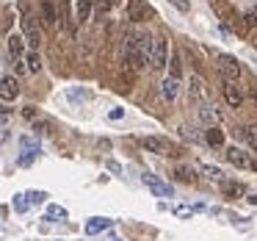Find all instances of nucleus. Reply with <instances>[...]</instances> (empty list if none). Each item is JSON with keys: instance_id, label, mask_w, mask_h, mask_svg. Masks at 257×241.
Masks as SVG:
<instances>
[{"instance_id": "obj_1", "label": "nucleus", "mask_w": 257, "mask_h": 241, "mask_svg": "<svg viewBox=\"0 0 257 241\" xmlns=\"http://www.w3.org/2000/svg\"><path fill=\"white\" fill-rule=\"evenodd\" d=\"M166 61H169V42H166V36H155L152 39V50H150V67L163 69Z\"/></svg>"}, {"instance_id": "obj_2", "label": "nucleus", "mask_w": 257, "mask_h": 241, "mask_svg": "<svg viewBox=\"0 0 257 241\" xmlns=\"http://www.w3.org/2000/svg\"><path fill=\"white\" fill-rule=\"evenodd\" d=\"M216 61H218V72L224 75V81H238L240 72H243V69H240V61H238L235 56H227V53H221Z\"/></svg>"}, {"instance_id": "obj_3", "label": "nucleus", "mask_w": 257, "mask_h": 241, "mask_svg": "<svg viewBox=\"0 0 257 241\" xmlns=\"http://www.w3.org/2000/svg\"><path fill=\"white\" fill-rule=\"evenodd\" d=\"M141 183H144L155 197H174V189H172V186H169L166 180H161L158 175H152V172H144V175H141Z\"/></svg>"}, {"instance_id": "obj_4", "label": "nucleus", "mask_w": 257, "mask_h": 241, "mask_svg": "<svg viewBox=\"0 0 257 241\" xmlns=\"http://www.w3.org/2000/svg\"><path fill=\"white\" fill-rule=\"evenodd\" d=\"M23 39H25V45L34 47V50L42 45V31H39V25H36V20L31 17V14L23 17Z\"/></svg>"}, {"instance_id": "obj_5", "label": "nucleus", "mask_w": 257, "mask_h": 241, "mask_svg": "<svg viewBox=\"0 0 257 241\" xmlns=\"http://www.w3.org/2000/svg\"><path fill=\"white\" fill-rule=\"evenodd\" d=\"M227 161L232 164L235 169H251V155L240 147H229L227 150Z\"/></svg>"}, {"instance_id": "obj_6", "label": "nucleus", "mask_w": 257, "mask_h": 241, "mask_svg": "<svg viewBox=\"0 0 257 241\" xmlns=\"http://www.w3.org/2000/svg\"><path fill=\"white\" fill-rule=\"evenodd\" d=\"M221 92H224V100H227L229 108H240V103H243V92L235 86V81H224Z\"/></svg>"}, {"instance_id": "obj_7", "label": "nucleus", "mask_w": 257, "mask_h": 241, "mask_svg": "<svg viewBox=\"0 0 257 241\" xmlns=\"http://www.w3.org/2000/svg\"><path fill=\"white\" fill-rule=\"evenodd\" d=\"M17 95H20V84H17V78H12V75L0 78V100L9 103V100H14Z\"/></svg>"}, {"instance_id": "obj_8", "label": "nucleus", "mask_w": 257, "mask_h": 241, "mask_svg": "<svg viewBox=\"0 0 257 241\" xmlns=\"http://www.w3.org/2000/svg\"><path fill=\"white\" fill-rule=\"evenodd\" d=\"M141 147L150 150V152H155V155H166L169 152L166 139H161V136H144V139H141Z\"/></svg>"}, {"instance_id": "obj_9", "label": "nucleus", "mask_w": 257, "mask_h": 241, "mask_svg": "<svg viewBox=\"0 0 257 241\" xmlns=\"http://www.w3.org/2000/svg\"><path fill=\"white\" fill-rule=\"evenodd\" d=\"M161 95H163V100H169V103H174L177 100V95H180V81L177 78H163V84H161Z\"/></svg>"}, {"instance_id": "obj_10", "label": "nucleus", "mask_w": 257, "mask_h": 241, "mask_svg": "<svg viewBox=\"0 0 257 241\" xmlns=\"http://www.w3.org/2000/svg\"><path fill=\"white\" fill-rule=\"evenodd\" d=\"M191 100L196 103V106H202V103H207V89H205V84H202V78H191Z\"/></svg>"}, {"instance_id": "obj_11", "label": "nucleus", "mask_w": 257, "mask_h": 241, "mask_svg": "<svg viewBox=\"0 0 257 241\" xmlns=\"http://www.w3.org/2000/svg\"><path fill=\"white\" fill-rule=\"evenodd\" d=\"M221 183V194L229 197V200H238V197H243V183H238V180H218Z\"/></svg>"}, {"instance_id": "obj_12", "label": "nucleus", "mask_w": 257, "mask_h": 241, "mask_svg": "<svg viewBox=\"0 0 257 241\" xmlns=\"http://www.w3.org/2000/svg\"><path fill=\"white\" fill-rule=\"evenodd\" d=\"M9 53H12L14 61H20V58L25 56V39L20 34H12L9 36Z\"/></svg>"}, {"instance_id": "obj_13", "label": "nucleus", "mask_w": 257, "mask_h": 241, "mask_svg": "<svg viewBox=\"0 0 257 241\" xmlns=\"http://www.w3.org/2000/svg\"><path fill=\"white\" fill-rule=\"evenodd\" d=\"M202 139H205L210 147H221V144H224V130L218 128V125H207V128H205V136H202Z\"/></svg>"}, {"instance_id": "obj_14", "label": "nucleus", "mask_w": 257, "mask_h": 241, "mask_svg": "<svg viewBox=\"0 0 257 241\" xmlns=\"http://www.w3.org/2000/svg\"><path fill=\"white\" fill-rule=\"evenodd\" d=\"M108 227H111V219H105V216H94V219L86 222V233L89 235H97V233H102V230H108Z\"/></svg>"}, {"instance_id": "obj_15", "label": "nucleus", "mask_w": 257, "mask_h": 241, "mask_svg": "<svg viewBox=\"0 0 257 241\" xmlns=\"http://www.w3.org/2000/svg\"><path fill=\"white\" fill-rule=\"evenodd\" d=\"M42 20H45V25H50V28L58 23L56 3H53V0H42Z\"/></svg>"}, {"instance_id": "obj_16", "label": "nucleus", "mask_w": 257, "mask_h": 241, "mask_svg": "<svg viewBox=\"0 0 257 241\" xmlns=\"http://www.w3.org/2000/svg\"><path fill=\"white\" fill-rule=\"evenodd\" d=\"M127 14H130V20H144L147 17V3L144 0H130V6H127Z\"/></svg>"}, {"instance_id": "obj_17", "label": "nucleus", "mask_w": 257, "mask_h": 241, "mask_svg": "<svg viewBox=\"0 0 257 241\" xmlns=\"http://www.w3.org/2000/svg\"><path fill=\"white\" fill-rule=\"evenodd\" d=\"M199 117H202V122H205V125H213V122L218 119L216 106H210V103H202V106H199Z\"/></svg>"}, {"instance_id": "obj_18", "label": "nucleus", "mask_w": 257, "mask_h": 241, "mask_svg": "<svg viewBox=\"0 0 257 241\" xmlns=\"http://www.w3.org/2000/svg\"><path fill=\"white\" fill-rule=\"evenodd\" d=\"M20 147H23V152H31V155H36L39 152V139H34V136H20Z\"/></svg>"}, {"instance_id": "obj_19", "label": "nucleus", "mask_w": 257, "mask_h": 241, "mask_svg": "<svg viewBox=\"0 0 257 241\" xmlns=\"http://www.w3.org/2000/svg\"><path fill=\"white\" fill-rule=\"evenodd\" d=\"M25 69H28V72H39L42 69V58H39V53L36 50H31V53H25Z\"/></svg>"}, {"instance_id": "obj_20", "label": "nucleus", "mask_w": 257, "mask_h": 241, "mask_svg": "<svg viewBox=\"0 0 257 241\" xmlns=\"http://www.w3.org/2000/svg\"><path fill=\"white\" fill-rule=\"evenodd\" d=\"M75 12H78V20L83 23V20H89V14H91V0H78L75 3Z\"/></svg>"}, {"instance_id": "obj_21", "label": "nucleus", "mask_w": 257, "mask_h": 241, "mask_svg": "<svg viewBox=\"0 0 257 241\" xmlns=\"http://www.w3.org/2000/svg\"><path fill=\"white\" fill-rule=\"evenodd\" d=\"M169 75H172V78H183V64H180V53H174L172 56V61H169Z\"/></svg>"}, {"instance_id": "obj_22", "label": "nucleus", "mask_w": 257, "mask_h": 241, "mask_svg": "<svg viewBox=\"0 0 257 241\" xmlns=\"http://www.w3.org/2000/svg\"><path fill=\"white\" fill-rule=\"evenodd\" d=\"M174 175H177V180H183V183H194V180H196V175H194V169H191V167H177V172H174Z\"/></svg>"}, {"instance_id": "obj_23", "label": "nucleus", "mask_w": 257, "mask_h": 241, "mask_svg": "<svg viewBox=\"0 0 257 241\" xmlns=\"http://www.w3.org/2000/svg\"><path fill=\"white\" fill-rule=\"evenodd\" d=\"M243 139L249 141L251 150H257V125H249V128H243Z\"/></svg>"}, {"instance_id": "obj_24", "label": "nucleus", "mask_w": 257, "mask_h": 241, "mask_svg": "<svg viewBox=\"0 0 257 241\" xmlns=\"http://www.w3.org/2000/svg\"><path fill=\"white\" fill-rule=\"evenodd\" d=\"M47 219H50V222L67 219V211H64V208H58V205H47Z\"/></svg>"}, {"instance_id": "obj_25", "label": "nucleus", "mask_w": 257, "mask_h": 241, "mask_svg": "<svg viewBox=\"0 0 257 241\" xmlns=\"http://www.w3.org/2000/svg\"><path fill=\"white\" fill-rule=\"evenodd\" d=\"M67 97H69V100L78 103V100H89L91 92H89V89H69V92H67Z\"/></svg>"}, {"instance_id": "obj_26", "label": "nucleus", "mask_w": 257, "mask_h": 241, "mask_svg": "<svg viewBox=\"0 0 257 241\" xmlns=\"http://www.w3.org/2000/svg\"><path fill=\"white\" fill-rule=\"evenodd\" d=\"M202 172H205L207 180H224V172L218 167H202Z\"/></svg>"}, {"instance_id": "obj_27", "label": "nucleus", "mask_w": 257, "mask_h": 241, "mask_svg": "<svg viewBox=\"0 0 257 241\" xmlns=\"http://www.w3.org/2000/svg\"><path fill=\"white\" fill-rule=\"evenodd\" d=\"M196 211H202V205H177L174 208L177 216H191V213H196Z\"/></svg>"}, {"instance_id": "obj_28", "label": "nucleus", "mask_w": 257, "mask_h": 241, "mask_svg": "<svg viewBox=\"0 0 257 241\" xmlns=\"http://www.w3.org/2000/svg\"><path fill=\"white\" fill-rule=\"evenodd\" d=\"M119 0H97V14H105V12H111L113 6H116Z\"/></svg>"}, {"instance_id": "obj_29", "label": "nucleus", "mask_w": 257, "mask_h": 241, "mask_svg": "<svg viewBox=\"0 0 257 241\" xmlns=\"http://www.w3.org/2000/svg\"><path fill=\"white\" fill-rule=\"evenodd\" d=\"M243 23H246V28H257V9H249L243 14Z\"/></svg>"}, {"instance_id": "obj_30", "label": "nucleus", "mask_w": 257, "mask_h": 241, "mask_svg": "<svg viewBox=\"0 0 257 241\" xmlns=\"http://www.w3.org/2000/svg\"><path fill=\"white\" fill-rule=\"evenodd\" d=\"M25 197H28V205H36V202H45V191H28V194H25Z\"/></svg>"}, {"instance_id": "obj_31", "label": "nucleus", "mask_w": 257, "mask_h": 241, "mask_svg": "<svg viewBox=\"0 0 257 241\" xmlns=\"http://www.w3.org/2000/svg\"><path fill=\"white\" fill-rule=\"evenodd\" d=\"M34 133H36V136H45V133H50V122H45V119H39V122L34 125Z\"/></svg>"}, {"instance_id": "obj_32", "label": "nucleus", "mask_w": 257, "mask_h": 241, "mask_svg": "<svg viewBox=\"0 0 257 241\" xmlns=\"http://www.w3.org/2000/svg\"><path fill=\"white\" fill-rule=\"evenodd\" d=\"M14 208H17L20 213L28 211V200H25V194H17V197H14Z\"/></svg>"}, {"instance_id": "obj_33", "label": "nucleus", "mask_w": 257, "mask_h": 241, "mask_svg": "<svg viewBox=\"0 0 257 241\" xmlns=\"http://www.w3.org/2000/svg\"><path fill=\"white\" fill-rule=\"evenodd\" d=\"M169 3H172V6L177 9V12H188V9H191L188 0H169Z\"/></svg>"}, {"instance_id": "obj_34", "label": "nucleus", "mask_w": 257, "mask_h": 241, "mask_svg": "<svg viewBox=\"0 0 257 241\" xmlns=\"http://www.w3.org/2000/svg\"><path fill=\"white\" fill-rule=\"evenodd\" d=\"M183 130V139H191V141H202V136L199 133H194V130H188V128H180Z\"/></svg>"}, {"instance_id": "obj_35", "label": "nucleus", "mask_w": 257, "mask_h": 241, "mask_svg": "<svg viewBox=\"0 0 257 241\" xmlns=\"http://www.w3.org/2000/svg\"><path fill=\"white\" fill-rule=\"evenodd\" d=\"M9 139H12V130H9V125H6V128H0V144H6Z\"/></svg>"}, {"instance_id": "obj_36", "label": "nucleus", "mask_w": 257, "mask_h": 241, "mask_svg": "<svg viewBox=\"0 0 257 241\" xmlns=\"http://www.w3.org/2000/svg\"><path fill=\"white\" fill-rule=\"evenodd\" d=\"M122 117H124L122 108H111V111H108V119H122Z\"/></svg>"}, {"instance_id": "obj_37", "label": "nucleus", "mask_w": 257, "mask_h": 241, "mask_svg": "<svg viewBox=\"0 0 257 241\" xmlns=\"http://www.w3.org/2000/svg\"><path fill=\"white\" fill-rule=\"evenodd\" d=\"M23 117H25V119H34V117H36V108H34V106H25V108H23Z\"/></svg>"}, {"instance_id": "obj_38", "label": "nucleus", "mask_w": 257, "mask_h": 241, "mask_svg": "<svg viewBox=\"0 0 257 241\" xmlns=\"http://www.w3.org/2000/svg\"><path fill=\"white\" fill-rule=\"evenodd\" d=\"M108 169H111V172H116V175H119V172H122V167H119V164H116V161H108Z\"/></svg>"}, {"instance_id": "obj_39", "label": "nucleus", "mask_w": 257, "mask_h": 241, "mask_svg": "<svg viewBox=\"0 0 257 241\" xmlns=\"http://www.w3.org/2000/svg\"><path fill=\"white\" fill-rule=\"evenodd\" d=\"M249 97L257 103V84H254V86H249Z\"/></svg>"}, {"instance_id": "obj_40", "label": "nucleus", "mask_w": 257, "mask_h": 241, "mask_svg": "<svg viewBox=\"0 0 257 241\" xmlns=\"http://www.w3.org/2000/svg\"><path fill=\"white\" fill-rule=\"evenodd\" d=\"M0 128H6V114H0Z\"/></svg>"}, {"instance_id": "obj_41", "label": "nucleus", "mask_w": 257, "mask_h": 241, "mask_svg": "<svg viewBox=\"0 0 257 241\" xmlns=\"http://www.w3.org/2000/svg\"><path fill=\"white\" fill-rule=\"evenodd\" d=\"M249 202H251V205H257V194H254V197H249Z\"/></svg>"}, {"instance_id": "obj_42", "label": "nucleus", "mask_w": 257, "mask_h": 241, "mask_svg": "<svg viewBox=\"0 0 257 241\" xmlns=\"http://www.w3.org/2000/svg\"><path fill=\"white\" fill-rule=\"evenodd\" d=\"M251 169H254V172H257V161H251Z\"/></svg>"}, {"instance_id": "obj_43", "label": "nucleus", "mask_w": 257, "mask_h": 241, "mask_svg": "<svg viewBox=\"0 0 257 241\" xmlns=\"http://www.w3.org/2000/svg\"><path fill=\"white\" fill-rule=\"evenodd\" d=\"M111 241H122V238H111Z\"/></svg>"}]
</instances>
